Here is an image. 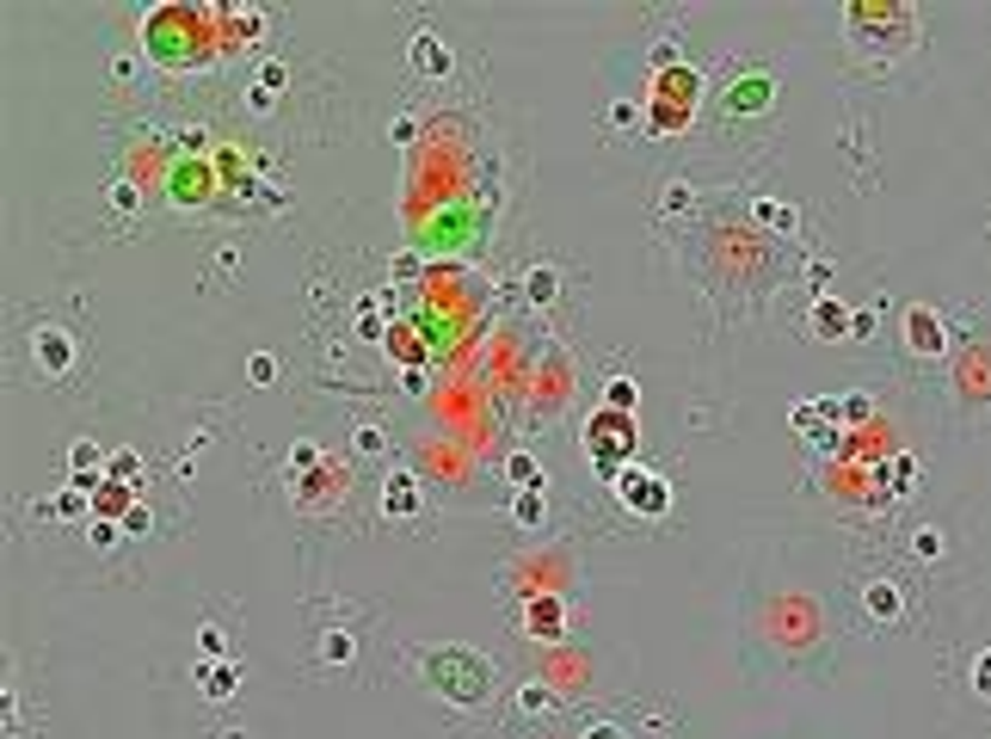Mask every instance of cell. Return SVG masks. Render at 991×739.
Masks as SVG:
<instances>
[{
    "mask_svg": "<svg viewBox=\"0 0 991 739\" xmlns=\"http://www.w3.org/2000/svg\"><path fill=\"white\" fill-rule=\"evenodd\" d=\"M351 450H357V456H383V450H388V432H383V425H357V432H351Z\"/></svg>",
    "mask_w": 991,
    "mask_h": 739,
    "instance_id": "cell-23",
    "label": "cell"
},
{
    "mask_svg": "<svg viewBox=\"0 0 991 739\" xmlns=\"http://www.w3.org/2000/svg\"><path fill=\"white\" fill-rule=\"evenodd\" d=\"M912 549H918V554H924V561H930V554L942 549V542H937V530H918V542H912Z\"/></svg>",
    "mask_w": 991,
    "mask_h": 739,
    "instance_id": "cell-36",
    "label": "cell"
},
{
    "mask_svg": "<svg viewBox=\"0 0 991 739\" xmlns=\"http://www.w3.org/2000/svg\"><path fill=\"white\" fill-rule=\"evenodd\" d=\"M512 518H517V524H536V518H543V493H536V487H529V493H517Z\"/></svg>",
    "mask_w": 991,
    "mask_h": 739,
    "instance_id": "cell-29",
    "label": "cell"
},
{
    "mask_svg": "<svg viewBox=\"0 0 991 739\" xmlns=\"http://www.w3.org/2000/svg\"><path fill=\"white\" fill-rule=\"evenodd\" d=\"M696 106H702V75L690 62H665L660 75H653V87H647V130L653 136L690 130Z\"/></svg>",
    "mask_w": 991,
    "mask_h": 739,
    "instance_id": "cell-4",
    "label": "cell"
},
{
    "mask_svg": "<svg viewBox=\"0 0 991 739\" xmlns=\"http://www.w3.org/2000/svg\"><path fill=\"white\" fill-rule=\"evenodd\" d=\"M413 56H419V68H444V62H449V56L437 50L432 38H419V43H413Z\"/></svg>",
    "mask_w": 991,
    "mask_h": 739,
    "instance_id": "cell-32",
    "label": "cell"
},
{
    "mask_svg": "<svg viewBox=\"0 0 991 739\" xmlns=\"http://www.w3.org/2000/svg\"><path fill=\"white\" fill-rule=\"evenodd\" d=\"M142 50L160 68H198L210 62L222 43V7H155L142 19Z\"/></svg>",
    "mask_w": 991,
    "mask_h": 739,
    "instance_id": "cell-1",
    "label": "cell"
},
{
    "mask_svg": "<svg viewBox=\"0 0 991 739\" xmlns=\"http://www.w3.org/2000/svg\"><path fill=\"white\" fill-rule=\"evenodd\" d=\"M31 357L43 376H68L75 370V333L68 327H31Z\"/></svg>",
    "mask_w": 991,
    "mask_h": 739,
    "instance_id": "cell-9",
    "label": "cell"
},
{
    "mask_svg": "<svg viewBox=\"0 0 991 739\" xmlns=\"http://www.w3.org/2000/svg\"><path fill=\"white\" fill-rule=\"evenodd\" d=\"M106 450L93 444V437H75V444H68V469H75L80 481H99V469H106Z\"/></svg>",
    "mask_w": 991,
    "mask_h": 739,
    "instance_id": "cell-16",
    "label": "cell"
},
{
    "mask_svg": "<svg viewBox=\"0 0 991 739\" xmlns=\"http://www.w3.org/2000/svg\"><path fill=\"white\" fill-rule=\"evenodd\" d=\"M635 444H641L635 413H616V407H604V401H597V413L579 425V450H585V462H592V475H597V481H610V487H616L622 469H635Z\"/></svg>",
    "mask_w": 991,
    "mask_h": 739,
    "instance_id": "cell-3",
    "label": "cell"
},
{
    "mask_svg": "<svg viewBox=\"0 0 991 739\" xmlns=\"http://www.w3.org/2000/svg\"><path fill=\"white\" fill-rule=\"evenodd\" d=\"M388 357H395V364H419V333H413L407 321H395V333H388Z\"/></svg>",
    "mask_w": 991,
    "mask_h": 739,
    "instance_id": "cell-20",
    "label": "cell"
},
{
    "mask_svg": "<svg viewBox=\"0 0 991 739\" xmlns=\"http://www.w3.org/2000/svg\"><path fill=\"white\" fill-rule=\"evenodd\" d=\"M616 500L635 518H665L672 512V481L653 475V469H622L616 475Z\"/></svg>",
    "mask_w": 991,
    "mask_h": 739,
    "instance_id": "cell-6",
    "label": "cell"
},
{
    "mask_svg": "<svg viewBox=\"0 0 991 739\" xmlns=\"http://www.w3.org/2000/svg\"><path fill=\"white\" fill-rule=\"evenodd\" d=\"M844 31L850 43H862V50H912L918 43V13L912 7H893V0H856V7H844Z\"/></svg>",
    "mask_w": 991,
    "mask_h": 739,
    "instance_id": "cell-5",
    "label": "cell"
},
{
    "mask_svg": "<svg viewBox=\"0 0 991 739\" xmlns=\"http://www.w3.org/2000/svg\"><path fill=\"white\" fill-rule=\"evenodd\" d=\"M905 345H912L918 357H949V327H942V315L930 303L905 308Z\"/></svg>",
    "mask_w": 991,
    "mask_h": 739,
    "instance_id": "cell-8",
    "label": "cell"
},
{
    "mask_svg": "<svg viewBox=\"0 0 991 739\" xmlns=\"http://www.w3.org/2000/svg\"><path fill=\"white\" fill-rule=\"evenodd\" d=\"M973 697H979V702H991V647L973 660Z\"/></svg>",
    "mask_w": 991,
    "mask_h": 739,
    "instance_id": "cell-30",
    "label": "cell"
},
{
    "mask_svg": "<svg viewBox=\"0 0 991 739\" xmlns=\"http://www.w3.org/2000/svg\"><path fill=\"white\" fill-rule=\"evenodd\" d=\"M862 604H869V617H881V622H899V610H905V598H899V585H893V580H874L869 592H862Z\"/></svg>",
    "mask_w": 991,
    "mask_h": 739,
    "instance_id": "cell-17",
    "label": "cell"
},
{
    "mask_svg": "<svg viewBox=\"0 0 991 739\" xmlns=\"http://www.w3.org/2000/svg\"><path fill=\"white\" fill-rule=\"evenodd\" d=\"M524 303L536 308V315H548V308L561 303V272L555 265H529L524 272Z\"/></svg>",
    "mask_w": 991,
    "mask_h": 739,
    "instance_id": "cell-12",
    "label": "cell"
},
{
    "mask_svg": "<svg viewBox=\"0 0 991 739\" xmlns=\"http://www.w3.org/2000/svg\"><path fill=\"white\" fill-rule=\"evenodd\" d=\"M198 647H204V660H222L228 641H222V629H216V622H204V629H198Z\"/></svg>",
    "mask_w": 991,
    "mask_h": 739,
    "instance_id": "cell-31",
    "label": "cell"
},
{
    "mask_svg": "<svg viewBox=\"0 0 991 739\" xmlns=\"http://www.w3.org/2000/svg\"><path fill=\"white\" fill-rule=\"evenodd\" d=\"M505 481H512L517 493H529V487H543V469H536L529 450H512V456H505Z\"/></svg>",
    "mask_w": 991,
    "mask_h": 739,
    "instance_id": "cell-19",
    "label": "cell"
},
{
    "mask_svg": "<svg viewBox=\"0 0 991 739\" xmlns=\"http://www.w3.org/2000/svg\"><path fill=\"white\" fill-rule=\"evenodd\" d=\"M567 395H573V364H567V357L555 352V357H548V364H543V388H536V401L561 413V407H567Z\"/></svg>",
    "mask_w": 991,
    "mask_h": 739,
    "instance_id": "cell-14",
    "label": "cell"
},
{
    "mask_svg": "<svg viewBox=\"0 0 991 739\" xmlns=\"http://www.w3.org/2000/svg\"><path fill=\"white\" fill-rule=\"evenodd\" d=\"M419 678L449 702V709H487L493 690H499V672L480 647L468 641H437V647H419Z\"/></svg>",
    "mask_w": 991,
    "mask_h": 739,
    "instance_id": "cell-2",
    "label": "cell"
},
{
    "mask_svg": "<svg viewBox=\"0 0 991 739\" xmlns=\"http://www.w3.org/2000/svg\"><path fill=\"white\" fill-rule=\"evenodd\" d=\"M579 739H622V727H616V721H597V727H585Z\"/></svg>",
    "mask_w": 991,
    "mask_h": 739,
    "instance_id": "cell-35",
    "label": "cell"
},
{
    "mask_svg": "<svg viewBox=\"0 0 991 739\" xmlns=\"http://www.w3.org/2000/svg\"><path fill=\"white\" fill-rule=\"evenodd\" d=\"M752 216H757V223H776V228H789V223H794V210H789V204H776V198H757V204H752Z\"/></svg>",
    "mask_w": 991,
    "mask_h": 739,
    "instance_id": "cell-27",
    "label": "cell"
},
{
    "mask_svg": "<svg viewBox=\"0 0 991 739\" xmlns=\"http://www.w3.org/2000/svg\"><path fill=\"white\" fill-rule=\"evenodd\" d=\"M517 629L529 634V641H567V604H561V592H529L524 604H517Z\"/></svg>",
    "mask_w": 991,
    "mask_h": 739,
    "instance_id": "cell-7",
    "label": "cell"
},
{
    "mask_svg": "<svg viewBox=\"0 0 991 739\" xmlns=\"http://www.w3.org/2000/svg\"><path fill=\"white\" fill-rule=\"evenodd\" d=\"M635 401H641V388L628 383V376H616V383H604V407H616V413H635Z\"/></svg>",
    "mask_w": 991,
    "mask_h": 739,
    "instance_id": "cell-22",
    "label": "cell"
},
{
    "mask_svg": "<svg viewBox=\"0 0 991 739\" xmlns=\"http://www.w3.org/2000/svg\"><path fill=\"white\" fill-rule=\"evenodd\" d=\"M118 536H123V524H106V518H93V524H87V542H93L99 554L118 549Z\"/></svg>",
    "mask_w": 991,
    "mask_h": 739,
    "instance_id": "cell-26",
    "label": "cell"
},
{
    "mask_svg": "<svg viewBox=\"0 0 991 739\" xmlns=\"http://www.w3.org/2000/svg\"><path fill=\"white\" fill-rule=\"evenodd\" d=\"M136 469H142V456H136V450H111V462H106L111 481H136Z\"/></svg>",
    "mask_w": 991,
    "mask_h": 739,
    "instance_id": "cell-25",
    "label": "cell"
},
{
    "mask_svg": "<svg viewBox=\"0 0 991 739\" xmlns=\"http://www.w3.org/2000/svg\"><path fill=\"white\" fill-rule=\"evenodd\" d=\"M142 530H155V518H148V505H136V512L123 518V536H142Z\"/></svg>",
    "mask_w": 991,
    "mask_h": 739,
    "instance_id": "cell-33",
    "label": "cell"
},
{
    "mask_svg": "<svg viewBox=\"0 0 991 739\" xmlns=\"http://www.w3.org/2000/svg\"><path fill=\"white\" fill-rule=\"evenodd\" d=\"M383 512L395 518V524L419 512V475H413V469H388L383 475Z\"/></svg>",
    "mask_w": 991,
    "mask_h": 739,
    "instance_id": "cell-10",
    "label": "cell"
},
{
    "mask_svg": "<svg viewBox=\"0 0 991 739\" xmlns=\"http://www.w3.org/2000/svg\"><path fill=\"white\" fill-rule=\"evenodd\" d=\"M813 327H820V339H844V333H856V321H850L844 303H820L813 308Z\"/></svg>",
    "mask_w": 991,
    "mask_h": 739,
    "instance_id": "cell-18",
    "label": "cell"
},
{
    "mask_svg": "<svg viewBox=\"0 0 991 739\" xmlns=\"http://www.w3.org/2000/svg\"><path fill=\"white\" fill-rule=\"evenodd\" d=\"M555 702H561L555 684H524V690H517V709H524V715H548Z\"/></svg>",
    "mask_w": 991,
    "mask_h": 739,
    "instance_id": "cell-21",
    "label": "cell"
},
{
    "mask_svg": "<svg viewBox=\"0 0 991 739\" xmlns=\"http://www.w3.org/2000/svg\"><path fill=\"white\" fill-rule=\"evenodd\" d=\"M259 80H265V92H278V87H284V80H290V75H284V68H278V62H265V68H259Z\"/></svg>",
    "mask_w": 991,
    "mask_h": 739,
    "instance_id": "cell-34",
    "label": "cell"
},
{
    "mask_svg": "<svg viewBox=\"0 0 991 739\" xmlns=\"http://www.w3.org/2000/svg\"><path fill=\"white\" fill-rule=\"evenodd\" d=\"M351 653H357L351 634H327V641H320V666H345Z\"/></svg>",
    "mask_w": 991,
    "mask_h": 739,
    "instance_id": "cell-24",
    "label": "cell"
},
{
    "mask_svg": "<svg viewBox=\"0 0 991 739\" xmlns=\"http://www.w3.org/2000/svg\"><path fill=\"white\" fill-rule=\"evenodd\" d=\"M136 512V500H130V481H99L93 487V518H106V524H123V518Z\"/></svg>",
    "mask_w": 991,
    "mask_h": 739,
    "instance_id": "cell-13",
    "label": "cell"
},
{
    "mask_svg": "<svg viewBox=\"0 0 991 739\" xmlns=\"http://www.w3.org/2000/svg\"><path fill=\"white\" fill-rule=\"evenodd\" d=\"M247 376H252L259 388H265V383H278V357H271V352H252V357H247Z\"/></svg>",
    "mask_w": 991,
    "mask_h": 739,
    "instance_id": "cell-28",
    "label": "cell"
},
{
    "mask_svg": "<svg viewBox=\"0 0 991 739\" xmlns=\"http://www.w3.org/2000/svg\"><path fill=\"white\" fill-rule=\"evenodd\" d=\"M191 684H198V697H210V702H228L240 690V672L228 660H204L198 672H191Z\"/></svg>",
    "mask_w": 991,
    "mask_h": 739,
    "instance_id": "cell-11",
    "label": "cell"
},
{
    "mask_svg": "<svg viewBox=\"0 0 991 739\" xmlns=\"http://www.w3.org/2000/svg\"><path fill=\"white\" fill-rule=\"evenodd\" d=\"M770 92H776V87H770V75L757 68V75H740V87H733L727 106H733V111H764V106H770Z\"/></svg>",
    "mask_w": 991,
    "mask_h": 739,
    "instance_id": "cell-15",
    "label": "cell"
}]
</instances>
